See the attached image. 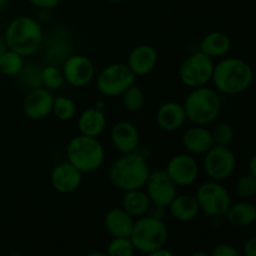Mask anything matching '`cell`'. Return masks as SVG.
I'll use <instances>...</instances> for the list:
<instances>
[{
    "mask_svg": "<svg viewBox=\"0 0 256 256\" xmlns=\"http://www.w3.org/2000/svg\"><path fill=\"white\" fill-rule=\"evenodd\" d=\"M148 160L149 149L144 145H139L134 152L122 154L110 165V182L122 192L144 189L152 172Z\"/></svg>",
    "mask_w": 256,
    "mask_h": 256,
    "instance_id": "obj_1",
    "label": "cell"
},
{
    "mask_svg": "<svg viewBox=\"0 0 256 256\" xmlns=\"http://www.w3.org/2000/svg\"><path fill=\"white\" fill-rule=\"evenodd\" d=\"M254 82V70L246 60L236 56L222 58L215 62L212 82L219 94L239 95Z\"/></svg>",
    "mask_w": 256,
    "mask_h": 256,
    "instance_id": "obj_2",
    "label": "cell"
},
{
    "mask_svg": "<svg viewBox=\"0 0 256 256\" xmlns=\"http://www.w3.org/2000/svg\"><path fill=\"white\" fill-rule=\"evenodd\" d=\"M4 39L8 49L18 52L22 58H29L42 49L44 32L39 20L22 15L8 24Z\"/></svg>",
    "mask_w": 256,
    "mask_h": 256,
    "instance_id": "obj_3",
    "label": "cell"
},
{
    "mask_svg": "<svg viewBox=\"0 0 256 256\" xmlns=\"http://www.w3.org/2000/svg\"><path fill=\"white\" fill-rule=\"evenodd\" d=\"M182 106L188 122L192 125L208 126L215 122L220 115L222 102L219 92L214 88H209L206 85L192 89V92L185 98Z\"/></svg>",
    "mask_w": 256,
    "mask_h": 256,
    "instance_id": "obj_4",
    "label": "cell"
},
{
    "mask_svg": "<svg viewBox=\"0 0 256 256\" xmlns=\"http://www.w3.org/2000/svg\"><path fill=\"white\" fill-rule=\"evenodd\" d=\"M66 160L82 174L94 172L104 164L105 148L98 138L79 134L68 144Z\"/></svg>",
    "mask_w": 256,
    "mask_h": 256,
    "instance_id": "obj_5",
    "label": "cell"
},
{
    "mask_svg": "<svg viewBox=\"0 0 256 256\" xmlns=\"http://www.w3.org/2000/svg\"><path fill=\"white\" fill-rule=\"evenodd\" d=\"M130 240L134 244L135 250L145 255L166 245L169 229L164 220L145 215L135 220Z\"/></svg>",
    "mask_w": 256,
    "mask_h": 256,
    "instance_id": "obj_6",
    "label": "cell"
},
{
    "mask_svg": "<svg viewBox=\"0 0 256 256\" xmlns=\"http://www.w3.org/2000/svg\"><path fill=\"white\" fill-rule=\"evenodd\" d=\"M195 198L200 212L212 219L224 218L232 202V195L225 185L210 179L198 186Z\"/></svg>",
    "mask_w": 256,
    "mask_h": 256,
    "instance_id": "obj_7",
    "label": "cell"
},
{
    "mask_svg": "<svg viewBox=\"0 0 256 256\" xmlns=\"http://www.w3.org/2000/svg\"><path fill=\"white\" fill-rule=\"evenodd\" d=\"M136 76L125 62L106 65L95 76L96 89L105 98L120 96L128 88L135 84Z\"/></svg>",
    "mask_w": 256,
    "mask_h": 256,
    "instance_id": "obj_8",
    "label": "cell"
},
{
    "mask_svg": "<svg viewBox=\"0 0 256 256\" xmlns=\"http://www.w3.org/2000/svg\"><path fill=\"white\" fill-rule=\"evenodd\" d=\"M215 62L202 52H192L179 68L180 82L189 89L206 86L212 82Z\"/></svg>",
    "mask_w": 256,
    "mask_h": 256,
    "instance_id": "obj_9",
    "label": "cell"
},
{
    "mask_svg": "<svg viewBox=\"0 0 256 256\" xmlns=\"http://www.w3.org/2000/svg\"><path fill=\"white\" fill-rule=\"evenodd\" d=\"M202 169L210 180L225 182L236 169V156L229 146L214 145L202 155Z\"/></svg>",
    "mask_w": 256,
    "mask_h": 256,
    "instance_id": "obj_10",
    "label": "cell"
},
{
    "mask_svg": "<svg viewBox=\"0 0 256 256\" xmlns=\"http://www.w3.org/2000/svg\"><path fill=\"white\" fill-rule=\"evenodd\" d=\"M152 205L166 208L178 195V186L165 169L152 170L144 186Z\"/></svg>",
    "mask_w": 256,
    "mask_h": 256,
    "instance_id": "obj_11",
    "label": "cell"
},
{
    "mask_svg": "<svg viewBox=\"0 0 256 256\" xmlns=\"http://www.w3.org/2000/svg\"><path fill=\"white\" fill-rule=\"evenodd\" d=\"M65 82L74 88H84L96 76V69L90 58L82 54H72L62 64Z\"/></svg>",
    "mask_w": 256,
    "mask_h": 256,
    "instance_id": "obj_12",
    "label": "cell"
},
{
    "mask_svg": "<svg viewBox=\"0 0 256 256\" xmlns=\"http://www.w3.org/2000/svg\"><path fill=\"white\" fill-rule=\"evenodd\" d=\"M165 172L176 186L185 188L196 182L200 175V165L195 156L188 152H182L170 158Z\"/></svg>",
    "mask_w": 256,
    "mask_h": 256,
    "instance_id": "obj_13",
    "label": "cell"
},
{
    "mask_svg": "<svg viewBox=\"0 0 256 256\" xmlns=\"http://www.w3.org/2000/svg\"><path fill=\"white\" fill-rule=\"evenodd\" d=\"M54 94L44 86L35 88L28 90L26 95L22 100V112L30 120L40 122L46 119L52 114V104H54Z\"/></svg>",
    "mask_w": 256,
    "mask_h": 256,
    "instance_id": "obj_14",
    "label": "cell"
},
{
    "mask_svg": "<svg viewBox=\"0 0 256 256\" xmlns=\"http://www.w3.org/2000/svg\"><path fill=\"white\" fill-rule=\"evenodd\" d=\"M50 184L60 194H72L82 184V172L69 162H62L52 168L50 172Z\"/></svg>",
    "mask_w": 256,
    "mask_h": 256,
    "instance_id": "obj_15",
    "label": "cell"
},
{
    "mask_svg": "<svg viewBox=\"0 0 256 256\" xmlns=\"http://www.w3.org/2000/svg\"><path fill=\"white\" fill-rule=\"evenodd\" d=\"M110 142L120 154H126L136 150L140 145V132L132 122L120 120L110 130Z\"/></svg>",
    "mask_w": 256,
    "mask_h": 256,
    "instance_id": "obj_16",
    "label": "cell"
},
{
    "mask_svg": "<svg viewBox=\"0 0 256 256\" xmlns=\"http://www.w3.org/2000/svg\"><path fill=\"white\" fill-rule=\"evenodd\" d=\"M159 62L156 49L150 44H139L132 48L128 56L126 65L135 76H145L152 72Z\"/></svg>",
    "mask_w": 256,
    "mask_h": 256,
    "instance_id": "obj_17",
    "label": "cell"
},
{
    "mask_svg": "<svg viewBox=\"0 0 256 256\" xmlns=\"http://www.w3.org/2000/svg\"><path fill=\"white\" fill-rule=\"evenodd\" d=\"M182 144L185 152L192 156H198V155L202 156L215 145L212 132L206 126H202V125H192L188 128L182 134Z\"/></svg>",
    "mask_w": 256,
    "mask_h": 256,
    "instance_id": "obj_18",
    "label": "cell"
},
{
    "mask_svg": "<svg viewBox=\"0 0 256 256\" xmlns=\"http://www.w3.org/2000/svg\"><path fill=\"white\" fill-rule=\"evenodd\" d=\"M158 126L166 132H175L182 129L188 122L182 104L178 102H166L160 105L155 115Z\"/></svg>",
    "mask_w": 256,
    "mask_h": 256,
    "instance_id": "obj_19",
    "label": "cell"
},
{
    "mask_svg": "<svg viewBox=\"0 0 256 256\" xmlns=\"http://www.w3.org/2000/svg\"><path fill=\"white\" fill-rule=\"evenodd\" d=\"M72 55V42L69 32L64 29L55 30L45 44V56L48 64L60 65ZM62 66V65H60Z\"/></svg>",
    "mask_w": 256,
    "mask_h": 256,
    "instance_id": "obj_20",
    "label": "cell"
},
{
    "mask_svg": "<svg viewBox=\"0 0 256 256\" xmlns=\"http://www.w3.org/2000/svg\"><path fill=\"white\" fill-rule=\"evenodd\" d=\"M134 222V218L122 206L108 210L104 218V226L112 238H130Z\"/></svg>",
    "mask_w": 256,
    "mask_h": 256,
    "instance_id": "obj_21",
    "label": "cell"
},
{
    "mask_svg": "<svg viewBox=\"0 0 256 256\" xmlns=\"http://www.w3.org/2000/svg\"><path fill=\"white\" fill-rule=\"evenodd\" d=\"M106 116L102 110L95 106L88 108L78 118V130L80 135L99 138L106 129Z\"/></svg>",
    "mask_w": 256,
    "mask_h": 256,
    "instance_id": "obj_22",
    "label": "cell"
},
{
    "mask_svg": "<svg viewBox=\"0 0 256 256\" xmlns=\"http://www.w3.org/2000/svg\"><path fill=\"white\" fill-rule=\"evenodd\" d=\"M168 210L172 219L180 222H192L200 212L196 198L190 194H178L169 204Z\"/></svg>",
    "mask_w": 256,
    "mask_h": 256,
    "instance_id": "obj_23",
    "label": "cell"
},
{
    "mask_svg": "<svg viewBox=\"0 0 256 256\" xmlns=\"http://www.w3.org/2000/svg\"><path fill=\"white\" fill-rule=\"evenodd\" d=\"M232 49V39L222 32H208L199 44V52L212 59H222L226 56Z\"/></svg>",
    "mask_w": 256,
    "mask_h": 256,
    "instance_id": "obj_24",
    "label": "cell"
},
{
    "mask_svg": "<svg viewBox=\"0 0 256 256\" xmlns=\"http://www.w3.org/2000/svg\"><path fill=\"white\" fill-rule=\"evenodd\" d=\"M225 219L234 228H248L256 222V205L250 200L232 202Z\"/></svg>",
    "mask_w": 256,
    "mask_h": 256,
    "instance_id": "obj_25",
    "label": "cell"
},
{
    "mask_svg": "<svg viewBox=\"0 0 256 256\" xmlns=\"http://www.w3.org/2000/svg\"><path fill=\"white\" fill-rule=\"evenodd\" d=\"M150 206H152V202L144 189L130 190L122 194V208L134 219L148 215Z\"/></svg>",
    "mask_w": 256,
    "mask_h": 256,
    "instance_id": "obj_26",
    "label": "cell"
},
{
    "mask_svg": "<svg viewBox=\"0 0 256 256\" xmlns=\"http://www.w3.org/2000/svg\"><path fill=\"white\" fill-rule=\"evenodd\" d=\"M65 76L60 65L46 64L42 68V86L50 92L62 89L65 85Z\"/></svg>",
    "mask_w": 256,
    "mask_h": 256,
    "instance_id": "obj_27",
    "label": "cell"
},
{
    "mask_svg": "<svg viewBox=\"0 0 256 256\" xmlns=\"http://www.w3.org/2000/svg\"><path fill=\"white\" fill-rule=\"evenodd\" d=\"M24 64V58L10 49L0 55V72L5 76H18Z\"/></svg>",
    "mask_w": 256,
    "mask_h": 256,
    "instance_id": "obj_28",
    "label": "cell"
},
{
    "mask_svg": "<svg viewBox=\"0 0 256 256\" xmlns=\"http://www.w3.org/2000/svg\"><path fill=\"white\" fill-rule=\"evenodd\" d=\"M122 105L126 112H138L142 109L145 104V94L140 86L136 84L128 88L122 95Z\"/></svg>",
    "mask_w": 256,
    "mask_h": 256,
    "instance_id": "obj_29",
    "label": "cell"
},
{
    "mask_svg": "<svg viewBox=\"0 0 256 256\" xmlns=\"http://www.w3.org/2000/svg\"><path fill=\"white\" fill-rule=\"evenodd\" d=\"M52 114L60 122H70L76 116V104L72 98L65 95L55 96L52 104Z\"/></svg>",
    "mask_w": 256,
    "mask_h": 256,
    "instance_id": "obj_30",
    "label": "cell"
},
{
    "mask_svg": "<svg viewBox=\"0 0 256 256\" xmlns=\"http://www.w3.org/2000/svg\"><path fill=\"white\" fill-rule=\"evenodd\" d=\"M18 78L28 90L42 86V66L32 62H25Z\"/></svg>",
    "mask_w": 256,
    "mask_h": 256,
    "instance_id": "obj_31",
    "label": "cell"
},
{
    "mask_svg": "<svg viewBox=\"0 0 256 256\" xmlns=\"http://www.w3.org/2000/svg\"><path fill=\"white\" fill-rule=\"evenodd\" d=\"M235 192L242 200H250L256 196V178L250 172L238 178L235 182Z\"/></svg>",
    "mask_w": 256,
    "mask_h": 256,
    "instance_id": "obj_32",
    "label": "cell"
},
{
    "mask_svg": "<svg viewBox=\"0 0 256 256\" xmlns=\"http://www.w3.org/2000/svg\"><path fill=\"white\" fill-rule=\"evenodd\" d=\"M135 252L130 238H112L105 252L109 256H134Z\"/></svg>",
    "mask_w": 256,
    "mask_h": 256,
    "instance_id": "obj_33",
    "label": "cell"
},
{
    "mask_svg": "<svg viewBox=\"0 0 256 256\" xmlns=\"http://www.w3.org/2000/svg\"><path fill=\"white\" fill-rule=\"evenodd\" d=\"M212 135V140H214L215 145H220V146H229L232 142L235 136L234 129L229 122H220L212 126L210 130Z\"/></svg>",
    "mask_w": 256,
    "mask_h": 256,
    "instance_id": "obj_34",
    "label": "cell"
},
{
    "mask_svg": "<svg viewBox=\"0 0 256 256\" xmlns=\"http://www.w3.org/2000/svg\"><path fill=\"white\" fill-rule=\"evenodd\" d=\"M210 256H242L239 250L226 242H220L212 248Z\"/></svg>",
    "mask_w": 256,
    "mask_h": 256,
    "instance_id": "obj_35",
    "label": "cell"
},
{
    "mask_svg": "<svg viewBox=\"0 0 256 256\" xmlns=\"http://www.w3.org/2000/svg\"><path fill=\"white\" fill-rule=\"evenodd\" d=\"M28 2L32 6L38 8L40 10H44V12H48V10H52L54 8H56L62 0H28Z\"/></svg>",
    "mask_w": 256,
    "mask_h": 256,
    "instance_id": "obj_36",
    "label": "cell"
},
{
    "mask_svg": "<svg viewBox=\"0 0 256 256\" xmlns=\"http://www.w3.org/2000/svg\"><path fill=\"white\" fill-rule=\"evenodd\" d=\"M244 256H256V235L249 238L242 246Z\"/></svg>",
    "mask_w": 256,
    "mask_h": 256,
    "instance_id": "obj_37",
    "label": "cell"
},
{
    "mask_svg": "<svg viewBox=\"0 0 256 256\" xmlns=\"http://www.w3.org/2000/svg\"><path fill=\"white\" fill-rule=\"evenodd\" d=\"M145 256H174V252L164 246L162 248V249H158L152 252H148V254H145Z\"/></svg>",
    "mask_w": 256,
    "mask_h": 256,
    "instance_id": "obj_38",
    "label": "cell"
},
{
    "mask_svg": "<svg viewBox=\"0 0 256 256\" xmlns=\"http://www.w3.org/2000/svg\"><path fill=\"white\" fill-rule=\"evenodd\" d=\"M249 172L256 178V152L250 158L249 162Z\"/></svg>",
    "mask_w": 256,
    "mask_h": 256,
    "instance_id": "obj_39",
    "label": "cell"
},
{
    "mask_svg": "<svg viewBox=\"0 0 256 256\" xmlns=\"http://www.w3.org/2000/svg\"><path fill=\"white\" fill-rule=\"evenodd\" d=\"M6 49H8V46H6V42H5L4 36H2V35H0V55H2Z\"/></svg>",
    "mask_w": 256,
    "mask_h": 256,
    "instance_id": "obj_40",
    "label": "cell"
},
{
    "mask_svg": "<svg viewBox=\"0 0 256 256\" xmlns=\"http://www.w3.org/2000/svg\"><path fill=\"white\" fill-rule=\"evenodd\" d=\"M95 108H96V109H99V110H102V112H104V108H105V102L104 100H98L96 102H95V105H94Z\"/></svg>",
    "mask_w": 256,
    "mask_h": 256,
    "instance_id": "obj_41",
    "label": "cell"
},
{
    "mask_svg": "<svg viewBox=\"0 0 256 256\" xmlns=\"http://www.w3.org/2000/svg\"><path fill=\"white\" fill-rule=\"evenodd\" d=\"M85 256H109V255L104 252H90Z\"/></svg>",
    "mask_w": 256,
    "mask_h": 256,
    "instance_id": "obj_42",
    "label": "cell"
},
{
    "mask_svg": "<svg viewBox=\"0 0 256 256\" xmlns=\"http://www.w3.org/2000/svg\"><path fill=\"white\" fill-rule=\"evenodd\" d=\"M190 256H210V254H209V252H204V250H196V252H192V254Z\"/></svg>",
    "mask_w": 256,
    "mask_h": 256,
    "instance_id": "obj_43",
    "label": "cell"
},
{
    "mask_svg": "<svg viewBox=\"0 0 256 256\" xmlns=\"http://www.w3.org/2000/svg\"><path fill=\"white\" fill-rule=\"evenodd\" d=\"M8 4H9V0H0V12H2V10H5Z\"/></svg>",
    "mask_w": 256,
    "mask_h": 256,
    "instance_id": "obj_44",
    "label": "cell"
},
{
    "mask_svg": "<svg viewBox=\"0 0 256 256\" xmlns=\"http://www.w3.org/2000/svg\"><path fill=\"white\" fill-rule=\"evenodd\" d=\"M106 2H124V0H106Z\"/></svg>",
    "mask_w": 256,
    "mask_h": 256,
    "instance_id": "obj_45",
    "label": "cell"
}]
</instances>
